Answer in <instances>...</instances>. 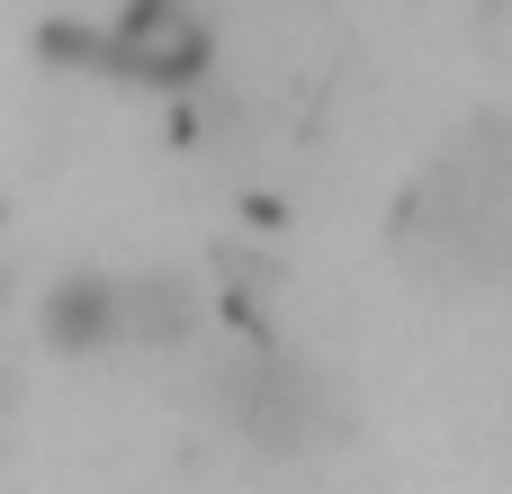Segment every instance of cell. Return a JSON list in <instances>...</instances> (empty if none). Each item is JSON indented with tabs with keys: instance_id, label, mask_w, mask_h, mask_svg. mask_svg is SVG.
I'll return each mask as SVG.
<instances>
[{
	"instance_id": "3",
	"label": "cell",
	"mask_w": 512,
	"mask_h": 494,
	"mask_svg": "<svg viewBox=\"0 0 512 494\" xmlns=\"http://www.w3.org/2000/svg\"><path fill=\"white\" fill-rule=\"evenodd\" d=\"M36 324H45V351H63V360L117 351V279H108V270H72V279H54L45 306H36Z\"/></svg>"
},
{
	"instance_id": "2",
	"label": "cell",
	"mask_w": 512,
	"mask_h": 494,
	"mask_svg": "<svg viewBox=\"0 0 512 494\" xmlns=\"http://www.w3.org/2000/svg\"><path fill=\"white\" fill-rule=\"evenodd\" d=\"M198 324H207V297H198L180 270H135V279H117V342L189 351Z\"/></svg>"
},
{
	"instance_id": "1",
	"label": "cell",
	"mask_w": 512,
	"mask_h": 494,
	"mask_svg": "<svg viewBox=\"0 0 512 494\" xmlns=\"http://www.w3.org/2000/svg\"><path fill=\"white\" fill-rule=\"evenodd\" d=\"M45 54H72L81 72L144 81V90H189V81H207L216 36L189 0H126L108 27H45Z\"/></svg>"
}]
</instances>
